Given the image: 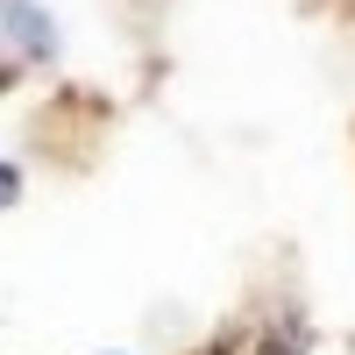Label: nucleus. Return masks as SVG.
I'll return each instance as SVG.
<instances>
[{"mask_svg": "<svg viewBox=\"0 0 355 355\" xmlns=\"http://www.w3.org/2000/svg\"><path fill=\"white\" fill-rule=\"evenodd\" d=\"M15 199H21V171L0 164V206H15Z\"/></svg>", "mask_w": 355, "mask_h": 355, "instance_id": "f03ea898", "label": "nucleus"}, {"mask_svg": "<svg viewBox=\"0 0 355 355\" xmlns=\"http://www.w3.org/2000/svg\"><path fill=\"white\" fill-rule=\"evenodd\" d=\"M0 21H15V36L36 50V57L57 50V43H50V15H43V8H28V0H0Z\"/></svg>", "mask_w": 355, "mask_h": 355, "instance_id": "f257e3e1", "label": "nucleus"}]
</instances>
